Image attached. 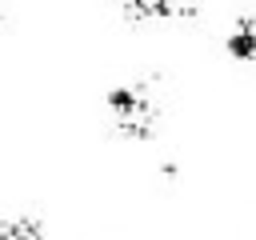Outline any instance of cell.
I'll use <instances>...</instances> for the list:
<instances>
[{"mask_svg": "<svg viewBox=\"0 0 256 240\" xmlns=\"http://www.w3.org/2000/svg\"><path fill=\"white\" fill-rule=\"evenodd\" d=\"M108 116L112 128L124 140H152L156 124H160V96H156V80H124L112 84L108 96Z\"/></svg>", "mask_w": 256, "mask_h": 240, "instance_id": "obj_1", "label": "cell"}, {"mask_svg": "<svg viewBox=\"0 0 256 240\" xmlns=\"http://www.w3.org/2000/svg\"><path fill=\"white\" fill-rule=\"evenodd\" d=\"M120 8L136 20H184L196 16L200 0H120Z\"/></svg>", "mask_w": 256, "mask_h": 240, "instance_id": "obj_2", "label": "cell"}, {"mask_svg": "<svg viewBox=\"0 0 256 240\" xmlns=\"http://www.w3.org/2000/svg\"><path fill=\"white\" fill-rule=\"evenodd\" d=\"M224 52L236 64H256V12H244L232 20V28L224 36Z\"/></svg>", "mask_w": 256, "mask_h": 240, "instance_id": "obj_3", "label": "cell"}, {"mask_svg": "<svg viewBox=\"0 0 256 240\" xmlns=\"http://www.w3.org/2000/svg\"><path fill=\"white\" fill-rule=\"evenodd\" d=\"M0 240H44V220L32 212H16L0 220Z\"/></svg>", "mask_w": 256, "mask_h": 240, "instance_id": "obj_4", "label": "cell"}]
</instances>
